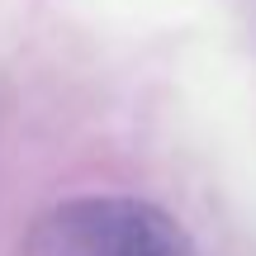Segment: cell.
<instances>
[{
    "label": "cell",
    "instance_id": "obj_1",
    "mask_svg": "<svg viewBox=\"0 0 256 256\" xmlns=\"http://www.w3.org/2000/svg\"><path fill=\"white\" fill-rule=\"evenodd\" d=\"M38 256H194L166 209L133 194H81L57 204L34 238Z\"/></svg>",
    "mask_w": 256,
    "mask_h": 256
}]
</instances>
